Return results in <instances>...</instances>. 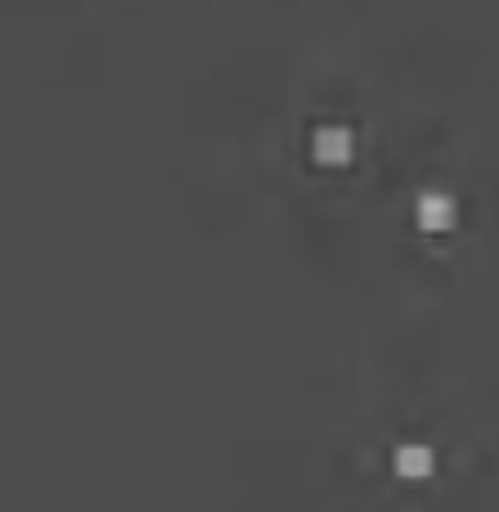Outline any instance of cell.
Wrapping results in <instances>:
<instances>
[{
	"mask_svg": "<svg viewBox=\"0 0 499 512\" xmlns=\"http://www.w3.org/2000/svg\"><path fill=\"white\" fill-rule=\"evenodd\" d=\"M311 158L324 162V167H347V162L356 158V135H351V126H342V122L315 126V135H311Z\"/></svg>",
	"mask_w": 499,
	"mask_h": 512,
	"instance_id": "obj_1",
	"label": "cell"
},
{
	"mask_svg": "<svg viewBox=\"0 0 499 512\" xmlns=\"http://www.w3.org/2000/svg\"><path fill=\"white\" fill-rule=\"evenodd\" d=\"M414 221H419L423 230H450V225H455V198H450L446 189H423V194L414 198Z\"/></svg>",
	"mask_w": 499,
	"mask_h": 512,
	"instance_id": "obj_2",
	"label": "cell"
},
{
	"mask_svg": "<svg viewBox=\"0 0 499 512\" xmlns=\"http://www.w3.org/2000/svg\"><path fill=\"white\" fill-rule=\"evenodd\" d=\"M392 468H396V477H405V481H423V477H432V468H437V454H432L423 441H405L392 450Z\"/></svg>",
	"mask_w": 499,
	"mask_h": 512,
	"instance_id": "obj_3",
	"label": "cell"
}]
</instances>
